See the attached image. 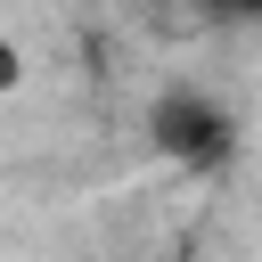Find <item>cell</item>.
Returning a JSON list of instances; mask_svg holds the SVG:
<instances>
[{
	"mask_svg": "<svg viewBox=\"0 0 262 262\" xmlns=\"http://www.w3.org/2000/svg\"><path fill=\"white\" fill-rule=\"evenodd\" d=\"M147 147L164 156V164H180V172H221L229 156H237V115L213 98V90H196V82H164L156 98H147Z\"/></svg>",
	"mask_w": 262,
	"mask_h": 262,
	"instance_id": "1",
	"label": "cell"
},
{
	"mask_svg": "<svg viewBox=\"0 0 262 262\" xmlns=\"http://www.w3.org/2000/svg\"><path fill=\"white\" fill-rule=\"evenodd\" d=\"M16 82H25V49H16V41H0V90H16Z\"/></svg>",
	"mask_w": 262,
	"mask_h": 262,
	"instance_id": "2",
	"label": "cell"
}]
</instances>
